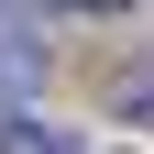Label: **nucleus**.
I'll list each match as a JSON object with an SVG mask.
<instances>
[{"instance_id": "nucleus-1", "label": "nucleus", "mask_w": 154, "mask_h": 154, "mask_svg": "<svg viewBox=\"0 0 154 154\" xmlns=\"http://www.w3.org/2000/svg\"><path fill=\"white\" fill-rule=\"evenodd\" d=\"M0 88H44V33H22L0 11Z\"/></svg>"}, {"instance_id": "nucleus-2", "label": "nucleus", "mask_w": 154, "mask_h": 154, "mask_svg": "<svg viewBox=\"0 0 154 154\" xmlns=\"http://www.w3.org/2000/svg\"><path fill=\"white\" fill-rule=\"evenodd\" d=\"M0 154H77V143H66L55 121H33V110H11V99H0Z\"/></svg>"}, {"instance_id": "nucleus-3", "label": "nucleus", "mask_w": 154, "mask_h": 154, "mask_svg": "<svg viewBox=\"0 0 154 154\" xmlns=\"http://www.w3.org/2000/svg\"><path fill=\"white\" fill-rule=\"evenodd\" d=\"M44 11H88V22H121L132 0H44Z\"/></svg>"}]
</instances>
